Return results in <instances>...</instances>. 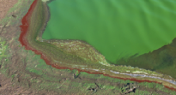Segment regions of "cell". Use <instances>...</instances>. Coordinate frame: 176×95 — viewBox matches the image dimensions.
Instances as JSON below:
<instances>
[]
</instances>
